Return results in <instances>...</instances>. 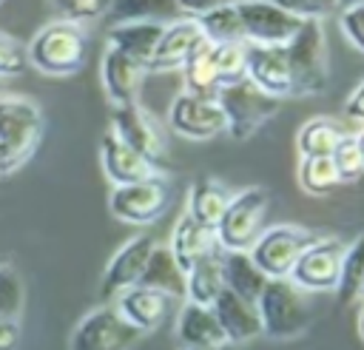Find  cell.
<instances>
[{"instance_id": "cell-1", "label": "cell", "mask_w": 364, "mask_h": 350, "mask_svg": "<svg viewBox=\"0 0 364 350\" xmlns=\"http://www.w3.org/2000/svg\"><path fill=\"white\" fill-rule=\"evenodd\" d=\"M88 34L82 26L68 20H54L43 26L26 46V60L48 77H68L85 65Z\"/></svg>"}, {"instance_id": "cell-29", "label": "cell", "mask_w": 364, "mask_h": 350, "mask_svg": "<svg viewBox=\"0 0 364 350\" xmlns=\"http://www.w3.org/2000/svg\"><path fill=\"white\" fill-rule=\"evenodd\" d=\"M142 287H154L171 299H185V273L182 267L173 262L171 250L156 245L148 256V265L142 270V279H139Z\"/></svg>"}, {"instance_id": "cell-40", "label": "cell", "mask_w": 364, "mask_h": 350, "mask_svg": "<svg viewBox=\"0 0 364 350\" xmlns=\"http://www.w3.org/2000/svg\"><path fill=\"white\" fill-rule=\"evenodd\" d=\"M28 65L26 60V46H20L17 40L0 34V77H17L23 74Z\"/></svg>"}, {"instance_id": "cell-24", "label": "cell", "mask_w": 364, "mask_h": 350, "mask_svg": "<svg viewBox=\"0 0 364 350\" xmlns=\"http://www.w3.org/2000/svg\"><path fill=\"white\" fill-rule=\"evenodd\" d=\"M222 276H225V290H230L233 296L250 304H256V299L267 285V276L256 267L247 250H222Z\"/></svg>"}, {"instance_id": "cell-49", "label": "cell", "mask_w": 364, "mask_h": 350, "mask_svg": "<svg viewBox=\"0 0 364 350\" xmlns=\"http://www.w3.org/2000/svg\"><path fill=\"white\" fill-rule=\"evenodd\" d=\"M361 299H364V287H361Z\"/></svg>"}, {"instance_id": "cell-11", "label": "cell", "mask_w": 364, "mask_h": 350, "mask_svg": "<svg viewBox=\"0 0 364 350\" xmlns=\"http://www.w3.org/2000/svg\"><path fill=\"white\" fill-rule=\"evenodd\" d=\"M236 11L242 20L245 43H256V46H287L290 37L304 23L267 0H242Z\"/></svg>"}, {"instance_id": "cell-28", "label": "cell", "mask_w": 364, "mask_h": 350, "mask_svg": "<svg viewBox=\"0 0 364 350\" xmlns=\"http://www.w3.org/2000/svg\"><path fill=\"white\" fill-rule=\"evenodd\" d=\"M344 137L350 134L338 120L310 117L296 134V148H299V157H330L341 145Z\"/></svg>"}, {"instance_id": "cell-23", "label": "cell", "mask_w": 364, "mask_h": 350, "mask_svg": "<svg viewBox=\"0 0 364 350\" xmlns=\"http://www.w3.org/2000/svg\"><path fill=\"white\" fill-rule=\"evenodd\" d=\"M168 23H151V20H139V23H117L108 28V48H117L122 54H128L131 60L142 63L148 68L162 31Z\"/></svg>"}, {"instance_id": "cell-45", "label": "cell", "mask_w": 364, "mask_h": 350, "mask_svg": "<svg viewBox=\"0 0 364 350\" xmlns=\"http://www.w3.org/2000/svg\"><path fill=\"white\" fill-rule=\"evenodd\" d=\"M358 336L364 339V307H361V313H358Z\"/></svg>"}, {"instance_id": "cell-41", "label": "cell", "mask_w": 364, "mask_h": 350, "mask_svg": "<svg viewBox=\"0 0 364 350\" xmlns=\"http://www.w3.org/2000/svg\"><path fill=\"white\" fill-rule=\"evenodd\" d=\"M239 3L242 0H176L182 17H199L205 11H213V9H222V6H239Z\"/></svg>"}, {"instance_id": "cell-30", "label": "cell", "mask_w": 364, "mask_h": 350, "mask_svg": "<svg viewBox=\"0 0 364 350\" xmlns=\"http://www.w3.org/2000/svg\"><path fill=\"white\" fill-rule=\"evenodd\" d=\"M105 17L111 26H117V23H139V20L173 23L182 14L176 0H111Z\"/></svg>"}, {"instance_id": "cell-21", "label": "cell", "mask_w": 364, "mask_h": 350, "mask_svg": "<svg viewBox=\"0 0 364 350\" xmlns=\"http://www.w3.org/2000/svg\"><path fill=\"white\" fill-rule=\"evenodd\" d=\"M168 250H171L173 262H176V265L182 267V273H185V270L193 267L199 259H205V256H210V253H216V250H222V248H219V242H216L213 228H205V225H199L196 219H191L188 213H182V216L176 219V225H173Z\"/></svg>"}, {"instance_id": "cell-46", "label": "cell", "mask_w": 364, "mask_h": 350, "mask_svg": "<svg viewBox=\"0 0 364 350\" xmlns=\"http://www.w3.org/2000/svg\"><path fill=\"white\" fill-rule=\"evenodd\" d=\"M355 3H364V0H338L341 9H344V6H355Z\"/></svg>"}, {"instance_id": "cell-8", "label": "cell", "mask_w": 364, "mask_h": 350, "mask_svg": "<svg viewBox=\"0 0 364 350\" xmlns=\"http://www.w3.org/2000/svg\"><path fill=\"white\" fill-rule=\"evenodd\" d=\"M139 339L142 333L131 327L114 304H102L74 324L68 350H134Z\"/></svg>"}, {"instance_id": "cell-10", "label": "cell", "mask_w": 364, "mask_h": 350, "mask_svg": "<svg viewBox=\"0 0 364 350\" xmlns=\"http://www.w3.org/2000/svg\"><path fill=\"white\" fill-rule=\"evenodd\" d=\"M341 256H344V242L330 236V233H318V239L293 265L290 282L296 287H301L304 293L307 290H313V293L336 290L338 270H341Z\"/></svg>"}, {"instance_id": "cell-42", "label": "cell", "mask_w": 364, "mask_h": 350, "mask_svg": "<svg viewBox=\"0 0 364 350\" xmlns=\"http://www.w3.org/2000/svg\"><path fill=\"white\" fill-rule=\"evenodd\" d=\"M23 339L20 319H0V350H17Z\"/></svg>"}, {"instance_id": "cell-39", "label": "cell", "mask_w": 364, "mask_h": 350, "mask_svg": "<svg viewBox=\"0 0 364 350\" xmlns=\"http://www.w3.org/2000/svg\"><path fill=\"white\" fill-rule=\"evenodd\" d=\"M338 26H341V34L347 37V43L364 54V3L344 6L338 14Z\"/></svg>"}, {"instance_id": "cell-2", "label": "cell", "mask_w": 364, "mask_h": 350, "mask_svg": "<svg viewBox=\"0 0 364 350\" xmlns=\"http://www.w3.org/2000/svg\"><path fill=\"white\" fill-rule=\"evenodd\" d=\"M46 120L37 102L6 94L0 100V174L17 171L40 148Z\"/></svg>"}, {"instance_id": "cell-3", "label": "cell", "mask_w": 364, "mask_h": 350, "mask_svg": "<svg viewBox=\"0 0 364 350\" xmlns=\"http://www.w3.org/2000/svg\"><path fill=\"white\" fill-rule=\"evenodd\" d=\"M256 313L262 322V336L273 341H290L313 322V307L304 290L290 279H267L262 296L256 299Z\"/></svg>"}, {"instance_id": "cell-17", "label": "cell", "mask_w": 364, "mask_h": 350, "mask_svg": "<svg viewBox=\"0 0 364 350\" xmlns=\"http://www.w3.org/2000/svg\"><path fill=\"white\" fill-rule=\"evenodd\" d=\"M100 74H102V88H105L111 105L117 108V105L136 102L148 68L117 48H105L102 63H100Z\"/></svg>"}, {"instance_id": "cell-14", "label": "cell", "mask_w": 364, "mask_h": 350, "mask_svg": "<svg viewBox=\"0 0 364 350\" xmlns=\"http://www.w3.org/2000/svg\"><path fill=\"white\" fill-rule=\"evenodd\" d=\"M156 248V239L151 233H139L134 239H128L114 256L111 262L105 265V273H102V282H100V296L105 304H111L119 293H125L128 287L139 285L142 279V270L148 265V256L151 250Z\"/></svg>"}, {"instance_id": "cell-18", "label": "cell", "mask_w": 364, "mask_h": 350, "mask_svg": "<svg viewBox=\"0 0 364 350\" xmlns=\"http://www.w3.org/2000/svg\"><path fill=\"white\" fill-rule=\"evenodd\" d=\"M100 162H102V171L108 176V182L114 188L119 185H134V182H142V179H151L156 176V165L148 162L145 157H139L134 148H128L122 139H117L111 131L102 134V142H100Z\"/></svg>"}, {"instance_id": "cell-25", "label": "cell", "mask_w": 364, "mask_h": 350, "mask_svg": "<svg viewBox=\"0 0 364 350\" xmlns=\"http://www.w3.org/2000/svg\"><path fill=\"white\" fill-rule=\"evenodd\" d=\"M230 196H233L230 188L216 176H196L188 191V216L205 228H216Z\"/></svg>"}, {"instance_id": "cell-7", "label": "cell", "mask_w": 364, "mask_h": 350, "mask_svg": "<svg viewBox=\"0 0 364 350\" xmlns=\"http://www.w3.org/2000/svg\"><path fill=\"white\" fill-rule=\"evenodd\" d=\"M316 239H318L316 230L299 225H273L259 233V239L250 245L247 253L267 279H290L293 265Z\"/></svg>"}, {"instance_id": "cell-9", "label": "cell", "mask_w": 364, "mask_h": 350, "mask_svg": "<svg viewBox=\"0 0 364 350\" xmlns=\"http://www.w3.org/2000/svg\"><path fill=\"white\" fill-rule=\"evenodd\" d=\"M171 202V185L165 176H151L134 185H119L111 191L108 208L119 222L128 225H151L156 222Z\"/></svg>"}, {"instance_id": "cell-16", "label": "cell", "mask_w": 364, "mask_h": 350, "mask_svg": "<svg viewBox=\"0 0 364 350\" xmlns=\"http://www.w3.org/2000/svg\"><path fill=\"white\" fill-rule=\"evenodd\" d=\"M176 299L154 290V287H142V285H134L128 287L125 293H119L111 304L117 307V313L131 324L136 327L142 336L156 330L168 316H171V307H173Z\"/></svg>"}, {"instance_id": "cell-50", "label": "cell", "mask_w": 364, "mask_h": 350, "mask_svg": "<svg viewBox=\"0 0 364 350\" xmlns=\"http://www.w3.org/2000/svg\"><path fill=\"white\" fill-rule=\"evenodd\" d=\"M3 3H6V0H0V6H3Z\"/></svg>"}, {"instance_id": "cell-38", "label": "cell", "mask_w": 364, "mask_h": 350, "mask_svg": "<svg viewBox=\"0 0 364 350\" xmlns=\"http://www.w3.org/2000/svg\"><path fill=\"white\" fill-rule=\"evenodd\" d=\"M299 20H321L338 9V0H267Z\"/></svg>"}, {"instance_id": "cell-32", "label": "cell", "mask_w": 364, "mask_h": 350, "mask_svg": "<svg viewBox=\"0 0 364 350\" xmlns=\"http://www.w3.org/2000/svg\"><path fill=\"white\" fill-rule=\"evenodd\" d=\"M202 37L210 43V46H230V43H245V34H242V20H239V11L236 6H222V9H213V11H205L199 17H193Z\"/></svg>"}, {"instance_id": "cell-6", "label": "cell", "mask_w": 364, "mask_h": 350, "mask_svg": "<svg viewBox=\"0 0 364 350\" xmlns=\"http://www.w3.org/2000/svg\"><path fill=\"white\" fill-rule=\"evenodd\" d=\"M270 208V193L259 185L236 191L216 222L213 233L222 250H250V245L264 230V216Z\"/></svg>"}, {"instance_id": "cell-44", "label": "cell", "mask_w": 364, "mask_h": 350, "mask_svg": "<svg viewBox=\"0 0 364 350\" xmlns=\"http://www.w3.org/2000/svg\"><path fill=\"white\" fill-rule=\"evenodd\" d=\"M353 139H355V148H358V154H361V159H364V128H361Z\"/></svg>"}, {"instance_id": "cell-34", "label": "cell", "mask_w": 364, "mask_h": 350, "mask_svg": "<svg viewBox=\"0 0 364 350\" xmlns=\"http://www.w3.org/2000/svg\"><path fill=\"white\" fill-rule=\"evenodd\" d=\"M23 304H26V287L20 273L11 265L0 262V319H20Z\"/></svg>"}, {"instance_id": "cell-5", "label": "cell", "mask_w": 364, "mask_h": 350, "mask_svg": "<svg viewBox=\"0 0 364 350\" xmlns=\"http://www.w3.org/2000/svg\"><path fill=\"white\" fill-rule=\"evenodd\" d=\"M216 102H219L222 117H225V131L239 142L250 139L267 120L276 117V111L282 105V100L256 88L247 77L239 83L222 85L216 91Z\"/></svg>"}, {"instance_id": "cell-36", "label": "cell", "mask_w": 364, "mask_h": 350, "mask_svg": "<svg viewBox=\"0 0 364 350\" xmlns=\"http://www.w3.org/2000/svg\"><path fill=\"white\" fill-rule=\"evenodd\" d=\"M330 159H333V168L338 174V182H358L364 176V159H361L353 137H344L341 145L330 154Z\"/></svg>"}, {"instance_id": "cell-22", "label": "cell", "mask_w": 364, "mask_h": 350, "mask_svg": "<svg viewBox=\"0 0 364 350\" xmlns=\"http://www.w3.org/2000/svg\"><path fill=\"white\" fill-rule=\"evenodd\" d=\"M210 307L216 313V322H219L228 344H247L250 339L262 336V322H259L256 304L233 296L230 290H222Z\"/></svg>"}, {"instance_id": "cell-31", "label": "cell", "mask_w": 364, "mask_h": 350, "mask_svg": "<svg viewBox=\"0 0 364 350\" xmlns=\"http://www.w3.org/2000/svg\"><path fill=\"white\" fill-rule=\"evenodd\" d=\"M361 287H364V233H358L350 245H344L336 296L341 304H353L361 299Z\"/></svg>"}, {"instance_id": "cell-15", "label": "cell", "mask_w": 364, "mask_h": 350, "mask_svg": "<svg viewBox=\"0 0 364 350\" xmlns=\"http://www.w3.org/2000/svg\"><path fill=\"white\" fill-rule=\"evenodd\" d=\"M245 77L262 88L264 94L284 100L293 94V83H290V65H287V54L284 46H256V43H245Z\"/></svg>"}, {"instance_id": "cell-27", "label": "cell", "mask_w": 364, "mask_h": 350, "mask_svg": "<svg viewBox=\"0 0 364 350\" xmlns=\"http://www.w3.org/2000/svg\"><path fill=\"white\" fill-rule=\"evenodd\" d=\"M182 77H185L188 94L216 100V91L222 88V83H219V71H216V60H213V46L205 37L182 63Z\"/></svg>"}, {"instance_id": "cell-26", "label": "cell", "mask_w": 364, "mask_h": 350, "mask_svg": "<svg viewBox=\"0 0 364 350\" xmlns=\"http://www.w3.org/2000/svg\"><path fill=\"white\" fill-rule=\"evenodd\" d=\"M225 290V276H222V250L199 259L193 267L185 270V302L205 304L210 307L216 296Z\"/></svg>"}, {"instance_id": "cell-19", "label": "cell", "mask_w": 364, "mask_h": 350, "mask_svg": "<svg viewBox=\"0 0 364 350\" xmlns=\"http://www.w3.org/2000/svg\"><path fill=\"white\" fill-rule=\"evenodd\" d=\"M176 341L182 350H202V347H225L228 339L216 322L213 307L182 302L176 313Z\"/></svg>"}, {"instance_id": "cell-4", "label": "cell", "mask_w": 364, "mask_h": 350, "mask_svg": "<svg viewBox=\"0 0 364 350\" xmlns=\"http://www.w3.org/2000/svg\"><path fill=\"white\" fill-rule=\"evenodd\" d=\"M284 54L296 97H316L327 88L330 63H327V37L321 20H304L301 28L284 46Z\"/></svg>"}, {"instance_id": "cell-47", "label": "cell", "mask_w": 364, "mask_h": 350, "mask_svg": "<svg viewBox=\"0 0 364 350\" xmlns=\"http://www.w3.org/2000/svg\"><path fill=\"white\" fill-rule=\"evenodd\" d=\"M202 350H230V344H225V347H202Z\"/></svg>"}, {"instance_id": "cell-43", "label": "cell", "mask_w": 364, "mask_h": 350, "mask_svg": "<svg viewBox=\"0 0 364 350\" xmlns=\"http://www.w3.org/2000/svg\"><path fill=\"white\" fill-rule=\"evenodd\" d=\"M344 114L355 122H364V83H358L353 88V94L347 97V105H344Z\"/></svg>"}, {"instance_id": "cell-35", "label": "cell", "mask_w": 364, "mask_h": 350, "mask_svg": "<svg viewBox=\"0 0 364 350\" xmlns=\"http://www.w3.org/2000/svg\"><path fill=\"white\" fill-rule=\"evenodd\" d=\"M213 60H216V71H219L222 85L245 80V43L213 46Z\"/></svg>"}, {"instance_id": "cell-37", "label": "cell", "mask_w": 364, "mask_h": 350, "mask_svg": "<svg viewBox=\"0 0 364 350\" xmlns=\"http://www.w3.org/2000/svg\"><path fill=\"white\" fill-rule=\"evenodd\" d=\"M51 3L60 11V20H68V23H77V26L105 17L108 6H111V0H51Z\"/></svg>"}, {"instance_id": "cell-33", "label": "cell", "mask_w": 364, "mask_h": 350, "mask_svg": "<svg viewBox=\"0 0 364 350\" xmlns=\"http://www.w3.org/2000/svg\"><path fill=\"white\" fill-rule=\"evenodd\" d=\"M296 176L301 191L310 196H327L341 185L330 157H299Z\"/></svg>"}, {"instance_id": "cell-48", "label": "cell", "mask_w": 364, "mask_h": 350, "mask_svg": "<svg viewBox=\"0 0 364 350\" xmlns=\"http://www.w3.org/2000/svg\"><path fill=\"white\" fill-rule=\"evenodd\" d=\"M3 97H6V94H3V88H0V100H3Z\"/></svg>"}, {"instance_id": "cell-13", "label": "cell", "mask_w": 364, "mask_h": 350, "mask_svg": "<svg viewBox=\"0 0 364 350\" xmlns=\"http://www.w3.org/2000/svg\"><path fill=\"white\" fill-rule=\"evenodd\" d=\"M117 139H122L128 148H134L139 157H145L148 162H159L165 157V137L162 128L156 125L154 114H148L139 102L131 105H117L111 114V128H108Z\"/></svg>"}, {"instance_id": "cell-12", "label": "cell", "mask_w": 364, "mask_h": 350, "mask_svg": "<svg viewBox=\"0 0 364 350\" xmlns=\"http://www.w3.org/2000/svg\"><path fill=\"white\" fill-rule=\"evenodd\" d=\"M168 125L173 134L185 137V139L205 142V139H213L225 131V117H222V108L216 100L182 91L171 100Z\"/></svg>"}, {"instance_id": "cell-20", "label": "cell", "mask_w": 364, "mask_h": 350, "mask_svg": "<svg viewBox=\"0 0 364 350\" xmlns=\"http://www.w3.org/2000/svg\"><path fill=\"white\" fill-rule=\"evenodd\" d=\"M199 40H202V31H199V26H196L193 17H179V20L168 23L165 31H162L159 46H156V51H154V57L148 63V74L151 71L159 74V71H176V68H182V63L199 46Z\"/></svg>"}]
</instances>
